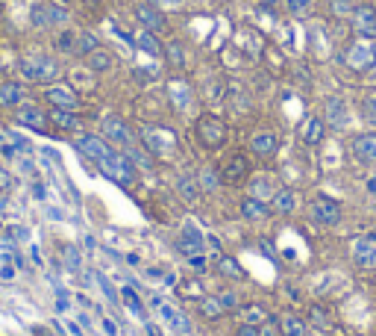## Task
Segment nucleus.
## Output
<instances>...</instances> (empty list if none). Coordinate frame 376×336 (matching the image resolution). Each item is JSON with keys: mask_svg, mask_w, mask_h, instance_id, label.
<instances>
[{"mask_svg": "<svg viewBox=\"0 0 376 336\" xmlns=\"http://www.w3.org/2000/svg\"><path fill=\"white\" fill-rule=\"evenodd\" d=\"M15 124L30 127V130H44L50 124V118H48V112H44V110H39L36 103H21L15 110Z\"/></svg>", "mask_w": 376, "mask_h": 336, "instance_id": "ddd939ff", "label": "nucleus"}, {"mask_svg": "<svg viewBox=\"0 0 376 336\" xmlns=\"http://www.w3.org/2000/svg\"><path fill=\"white\" fill-rule=\"evenodd\" d=\"M53 45H56V50H62V53H76V32L62 30Z\"/></svg>", "mask_w": 376, "mask_h": 336, "instance_id": "f704fd0d", "label": "nucleus"}, {"mask_svg": "<svg viewBox=\"0 0 376 336\" xmlns=\"http://www.w3.org/2000/svg\"><path fill=\"white\" fill-rule=\"evenodd\" d=\"M188 263H191V268H194L197 275H203L206 268H209V266H206V259H203V254H197V257H188Z\"/></svg>", "mask_w": 376, "mask_h": 336, "instance_id": "c03bdc74", "label": "nucleus"}, {"mask_svg": "<svg viewBox=\"0 0 376 336\" xmlns=\"http://www.w3.org/2000/svg\"><path fill=\"white\" fill-rule=\"evenodd\" d=\"M218 275H224L229 280H241L244 277V268L238 266V259H232V257H218Z\"/></svg>", "mask_w": 376, "mask_h": 336, "instance_id": "c756f323", "label": "nucleus"}, {"mask_svg": "<svg viewBox=\"0 0 376 336\" xmlns=\"http://www.w3.org/2000/svg\"><path fill=\"white\" fill-rule=\"evenodd\" d=\"M9 186H12V175L0 166V189H9Z\"/></svg>", "mask_w": 376, "mask_h": 336, "instance_id": "49530a36", "label": "nucleus"}, {"mask_svg": "<svg viewBox=\"0 0 376 336\" xmlns=\"http://www.w3.org/2000/svg\"><path fill=\"white\" fill-rule=\"evenodd\" d=\"M176 248L185 254V257H197V254H203L206 251V242H203V236L200 230L191 224V221H185L182 224V233H180V242H176Z\"/></svg>", "mask_w": 376, "mask_h": 336, "instance_id": "4468645a", "label": "nucleus"}, {"mask_svg": "<svg viewBox=\"0 0 376 336\" xmlns=\"http://www.w3.org/2000/svg\"><path fill=\"white\" fill-rule=\"evenodd\" d=\"M224 304L218 301V295H212V298H200V316H206V319H220L224 316Z\"/></svg>", "mask_w": 376, "mask_h": 336, "instance_id": "2f4dec72", "label": "nucleus"}, {"mask_svg": "<svg viewBox=\"0 0 376 336\" xmlns=\"http://www.w3.org/2000/svg\"><path fill=\"white\" fill-rule=\"evenodd\" d=\"M324 121L333 127V130H344L350 124V112H347V103L341 97H329L326 101V118Z\"/></svg>", "mask_w": 376, "mask_h": 336, "instance_id": "aec40b11", "label": "nucleus"}, {"mask_svg": "<svg viewBox=\"0 0 376 336\" xmlns=\"http://www.w3.org/2000/svg\"><path fill=\"white\" fill-rule=\"evenodd\" d=\"M362 115H364V121L376 127V92L364 95V101H362Z\"/></svg>", "mask_w": 376, "mask_h": 336, "instance_id": "c9c22d12", "label": "nucleus"}, {"mask_svg": "<svg viewBox=\"0 0 376 336\" xmlns=\"http://www.w3.org/2000/svg\"><path fill=\"white\" fill-rule=\"evenodd\" d=\"M350 150L362 166H376V133H359L353 136Z\"/></svg>", "mask_w": 376, "mask_h": 336, "instance_id": "f8f14e48", "label": "nucleus"}, {"mask_svg": "<svg viewBox=\"0 0 376 336\" xmlns=\"http://www.w3.org/2000/svg\"><path fill=\"white\" fill-rule=\"evenodd\" d=\"M273 195V189H271V183L268 180H253V186H250V198H259V201H268Z\"/></svg>", "mask_w": 376, "mask_h": 336, "instance_id": "e433bc0d", "label": "nucleus"}, {"mask_svg": "<svg viewBox=\"0 0 376 336\" xmlns=\"http://www.w3.org/2000/svg\"><path fill=\"white\" fill-rule=\"evenodd\" d=\"M30 21L41 30H50V27H59L68 21V9L59 6V3H50V0H41V3H32Z\"/></svg>", "mask_w": 376, "mask_h": 336, "instance_id": "20e7f679", "label": "nucleus"}, {"mask_svg": "<svg viewBox=\"0 0 376 336\" xmlns=\"http://www.w3.org/2000/svg\"><path fill=\"white\" fill-rule=\"evenodd\" d=\"M159 6H180V0H156Z\"/></svg>", "mask_w": 376, "mask_h": 336, "instance_id": "de8ad7c7", "label": "nucleus"}, {"mask_svg": "<svg viewBox=\"0 0 376 336\" xmlns=\"http://www.w3.org/2000/svg\"><path fill=\"white\" fill-rule=\"evenodd\" d=\"M141 139H145V145H147V154H153V157H168L176 148L174 133L171 130H162V127H145L141 130Z\"/></svg>", "mask_w": 376, "mask_h": 336, "instance_id": "6e6552de", "label": "nucleus"}, {"mask_svg": "<svg viewBox=\"0 0 376 336\" xmlns=\"http://www.w3.org/2000/svg\"><path fill=\"white\" fill-rule=\"evenodd\" d=\"M218 171H220V183H224V186H241V183L250 180L253 166L244 154H232Z\"/></svg>", "mask_w": 376, "mask_h": 336, "instance_id": "0eeeda50", "label": "nucleus"}, {"mask_svg": "<svg viewBox=\"0 0 376 336\" xmlns=\"http://www.w3.org/2000/svg\"><path fill=\"white\" fill-rule=\"evenodd\" d=\"M182 295H191V298H203V295H200V286H197V280H185V284H182Z\"/></svg>", "mask_w": 376, "mask_h": 336, "instance_id": "37998d69", "label": "nucleus"}, {"mask_svg": "<svg viewBox=\"0 0 376 336\" xmlns=\"http://www.w3.org/2000/svg\"><path fill=\"white\" fill-rule=\"evenodd\" d=\"M276 148H280V139H276V133H271V130H256V133L250 136V150L259 159H271L276 154Z\"/></svg>", "mask_w": 376, "mask_h": 336, "instance_id": "dca6fc26", "label": "nucleus"}, {"mask_svg": "<svg viewBox=\"0 0 376 336\" xmlns=\"http://www.w3.org/2000/svg\"><path fill=\"white\" fill-rule=\"evenodd\" d=\"M353 27L362 39H373L376 36V9L370 3H362L353 9Z\"/></svg>", "mask_w": 376, "mask_h": 336, "instance_id": "2eb2a0df", "label": "nucleus"}, {"mask_svg": "<svg viewBox=\"0 0 376 336\" xmlns=\"http://www.w3.org/2000/svg\"><path fill=\"white\" fill-rule=\"evenodd\" d=\"M200 186H197V177H191V175H180L176 177V195L185 201V204H197L200 201Z\"/></svg>", "mask_w": 376, "mask_h": 336, "instance_id": "b1692460", "label": "nucleus"}, {"mask_svg": "<svg viewBox=\"0 0 376 336\" xmlns=\"http://www.w3.org/2000/svg\"><path fill=\"white\" fill-rule=\"evenodd\" d=\"M18 71L27 83H39V86H50L59 80V62L44 53H32L18 62Z\"/></svg>", "mask_w": 376, "mask_h": 336, "instance_id": "f257e3e1", "label": "nucleus"}, {"mask_svg": "<svg viewBox=\"0 0 376 336\" xmlns=\"http://www.w3.org/2000/svg\"><path fill=\"white\" fill-rule=\"evenodd\" d=\"M48 118H50V124H56L59 130H80V127H83L80 115H76V112H68V110H50Z\"/></svg>", "mask_w": 376, "mask_h": 336, "instance_id": "393cba45", "label": "nucleus"}, {"mask_svg": "<svg viewBox=\"0 0 376 336\" xmlns=\"http://www.w3.org/2000/svg\"><path fill=\"white\" fill-rule=\"evenodd\" d=\"M44 101L50 103V110H68V112H80V95H76L71 86H62V83H50L44 89Z\"/></svg>", "mask_w": 376, "mask_h": 336, "instance_id": "423d86ee", "label": "nucleus"}, {"mask_svg": "<svg viewBox=\"0 0 376 336\" xmlns=\"http://www.w3.org/2000/svg\"><path fill=\"white\" fill-rule=\"evenodd\" d=\"M101 130H103V136H106V142H112V145H118V148H129L132 145V133H129V127L121 121L118 115H106L103 118V124H101Z\"/></svg>", "mask_w": 376, "mask_h": 336, "instance_id": "9d476101", "label": "nucleus"}, {"mask_svg": "<svg viewBox=\"0 0 376 336\" xmlns=\"http://www.w3.org/2000/svg\"><path fill=\"white\" fill-rule=\"evenodd\" d=\"M76 148H80V154H83V157L94 159L97 166H101V162H103L109 154H115V150H118V148H112V142H106L103 136H92V133L76 139Z\"/></svg>", "mask_w": 376, "mask_h": 336, "instance_id": "1a4fd4ad", "label": "nucleus"}, {"mask_svg": "<svg viewBox=\"0 0 376 336\" xmlns=\"http://www.w3.org/2000/svg\"><path fill=\"white\" fill-rule=\"evenodd\" d=\"M136 18L141 21V27L150 30V32H156V36L168 30V21H165V15L159 12L156 6H150V3H138L136 6Z\"/></svg>", "mask_w": 376, "mask_h": 336, "instance_id": "f3484780", "label": "nucleus"}, {"mask_svg": "<svg viewBox=\"0 0 376 336\" xmlns=\"http://www.w3.org/2000/svg\"><path fill=\"white\" fill-rule=\"evenodd\" d=\"M285 6H289V12L294 18H306L312 12V0H285Z\"/></svg>", "mask_w": 376, "mask_h": 336, "instance_id": "4c0bfd02", "label": "nucleus"}, {"mask_svg": "<svg viewBox=\"0 0 376 336\" xmlns=\"http://www.w3.org/2000/svg\"><path fill=\"white\" fill-rule=\"evenodd\" d=\"M324 133H326V121L324 118H317V115H309L303 121V127H300V139L306 145H317L320 139H324Z\"/></svg>", "mask_w": 376, "mask_h": 336, "instance_id": "412c9836", "label": "nucleus"}, {"mask_svg": "<svg viewBox=\"0 0 376 336\" xmlns=\"http://www.w3.org/2000/svg\"><path fill=\"white\" fill-rule=\"evenodd\" d=\"M97 48H101V41H97V36H92V32H76V53H83V57H88V53H94Z\"/></svg>", "mask_w": 376, "mask_h": 336, "instance_id": "72a5a7b5", "label": "nucleus"}, {"mask_svg": "<svg viewBox=\"0 0 376 336\" xmlns=\"http://www.w3.org/2000/svg\"><path fill=\"white\" fill-rule=\"evenodd\" d=\"M159 313H162V319L168 322L174 330H180V333H188V330H191V322H188V316H182V313H180V310H174L171 304H162Z\"/></svg>", "mask_w": 376, "mask_h": 336, "instance_id": "a878e982", "label": "nucleus"}, {"mask_svg": "<svg viewBox=\"0 0 376 336\" xmlns=\"http://www.w3.org/2000/svg\"><path fill=\"white\" fill-rule=\"evenodd\" d=\"M85 59H88V71H94V74H103V71L112 68V53L103 50V48H97L94 53H88Z\"/></svg>", "mask_w": 376, "mask_h": 336, "instance_id": "cd10ccee", "label": "nucleus"}, {"mask_svg": "<svg viewBox=\"0 0 376 336\" xmlns=\"http://www.w3.org/2000/svg\"><path fill=\"white\" fill-rule=\"evenodd\" d=\"M194 136H197V142H200L206 150H218V148H224L227 142V121L220 115H212V112H206L197 118V124H194Z\"/></svg>", "mask_w": 376, "mask_h": 336, "instance_id": "f03ea898", "label": "nucleus"}, {"mask_svg": "<svg viewBox=\"0 0 376 336\" xmlns=\"http://www.w3.org/2000/svg\"><path fill=\"white\" fill-rule=\"evenodd\" d=\"M50 3H59V6H68L71 0H50Z\"/></svg>", "mask_w": 376, "mask_h": 336, "instance_id": "09e8293b", "label": "nucleus"}, {"mask_svg": "<svg viewBox=\"0 0 376 336\" xmlns=\"http://www.w3.org/2000/svg\"><path fill=\"white\" fill-rule=\"evenodd\" d=\"M370 74H373V77H376V62H373V68H370Z\"/></svg>", "mask_w": 376, "mask_h": 336, "instance_id": "8fccbe9b", "label": "nucleus"}, {"mask_svg": "<svg viewBox=\"0 0 376 336\" xmlns=\"http://www.w3.org/2000/svg\"><path fill=\"white\" fill-rule=\"evenodd\" d=\"M309 219H312L315 224L320 227H335L341 221V215H344V210H341V204L335 198H329V195H315L312 201H309Z\"/></svg>", "mask_w": 376, "mask_h": 336, "instance_id": "7ed1b4c3", "label": "nucleus"}, {"mask_svg": "<svg viewBox=\"0 0 376 336\" xmlns=\"http://www.w3.org/2000/svg\"><path fill=\"white\" fill-rule=\"evenodd\" d=\"M309 316H312V322H315V324H320V328H329L326 310H320V307H312V310H309Z\"/></svg>", "mask_w": 376, "mask_h": 336, "instance_id": "a19ab883", "label": "nucleus"}, {"mask_svg": "<svg viewBox=\"0 0 376 336\" xmlns=\"http://www.w3.org/2000/svg\"><path fill=\"white\" fill-rule=\"evenodd\" d=\"M218 301L224 304V310H236V307L241 304V298H238V292H236V289H224V292L218 295Z\"/></svg>", "mask_w": 376, "mask_h": 336, "instance_id": "ea45409f", "label": "nucleus"}, {"mask_svg": "<svg viewBox=\"0 0 376 336\" xmlns=\"http://www.w3.org/2000/svg\"><path fill=\"white\" fill-rule=\"evenodd\" d=\"M241 322H244V324H259V328H262V324L268 322V310H264L262 304H244V307H241Z\"/></svg>", "mask_w": 376, "mask_h": 336, "instance_id": "7c9ffc66", "label": "nucleus"}, {"mask_svg": "<svg viewBox=\"0 0 376 336\" xmlns=\"http://www.w3.org/2000/svg\"><path fill=\"white\" fill-rule=\"evenodd\" d=\"M168 97H171L176 112H185L194 101V92H191V86H188V80H171L168 83Z\"/></svg>", "mask_w": 376, "mask_h": 336, "instance_id": "6ab92c4d", "label": "nucleus"}, {"mask_svg": "<svg viewBox=\"0 0 376 336\" xmlns=\"http://www.w3.org/2000/svg\"><path fill=\"white\" fill-rule=\"evenodd\" d=\"M353 259H356V266H362V268H373L376 266V230L364 233V236H359V239L353 242Z\"/></svg>", "mask_w": 376, "mask_h": 336, "instance_id": "9b49d317", "label": "nucleus"}, {"mask_svg": "<svg viewBox=\"0 0 376 336\" xmlns=\"http://www.w3.org/2000/svg\"><path fill=\"white\" fill-rule=\"evenodd\" d=\"M124 301H127V304H129V307H132V310H136V313H138V316H141V304H138L136 292H132V289H124Z\"/></svg>", "mask_w": 376, "mask_h": 336, "instance_id": "a18cd8bd", "label": "nucleus"}, {"mask_svg": "<svg viewBox=\"0 0 376 336\" xmlns=\"http://www.w3.org/2000/svg\"><path fill=\"white\" fill-rule=\"evenodd\" d=\"M373 62H376V48L370 45V39H359V41H353V45L347 48L344 53V65L350 71H370L373 68Z\"/></svg>", "mask_w": 376, "mask_h": 336, "instance_id": "39448f33", "label": "nucleus"}, {"mask_svg": "<svg viewBox=\"0 0 376 336\" xmlns=\"http://www.w3.org/2000/svg\"><path fill=\"white\" fill-rule=\"evenodd\" d=\"M165 59H168L174 68H185V50L180 41H168V48H165Z\"/></svg>", "mask_w": 376, "mask_h": 336, "instance_id": "473e14b6", "label": "nucleus"}, {"mask_svg": "<svg viewBox=\"0 0 376 336\" xmlns=\"http://www.w3.org/2000/svg\"><path fill=\"white\" fill-rule=\"evenodd\" d=\"M241 215H244L247 221H264L271 215V204L268 201H259V198H247L241 201Z\"/></svg>", "mask_w": 376, "mask_h": 336, "instance_id": "4be33fe9", "label": "nucleus"}, {"mask_svg": "<svg viewBox=\"0 0 376 336\" xmlns=\"http://www.w3.org/2000/svg\"><path fill=\"white\" fill-rule=\"evenodd\" d=\"M280 336H306V322L291 316V313H285L280 319Z\"/></svg>", "mask_w": 376, "mask_h": 336, "instance_id": "c85d7f7f", "label": "nucleus"}, {"mask_svg": "<svg viewBox=\"0 0 376 336\" xmlns=\"http://www.w3.org/2000/svg\"><path fill=\"white\" fill-rule=\"evenodd\" d=\"M200 183H203L200 189H215L218 183H220V171H218V168H212V166L200 168Z\"/></svg>", "mask_w": 376, "mask_h": 336, "instance_id": "58836bf2", "label": "nucleus"}, {"mask_svg": "<svg viewBox=\"0 0 376 336\" xmlns=\"http://www.w3.org/2000/svg\"><path fill=\"white\" fill-rule=\"evenodd\" d=\"M136 45H138L141 50H145V53H150V57H162V45H159L156 32H150V30H145V27L138 30V36H136Z\"/></svg>", "mask_w": 376, "mask_h": 336, "instance_id": "bb28decb", "label": "nucleus"}, {"mask_svg": "<svg viewBox=\"0 0 376 336\" xmlns=\"http://www.w3.org/2000/svg\"><path fill=\"white\" fill-rule=\"evenodd\" d=\"M297 210V198L291 189H273L271 195V213H280V215H291Z\"/></svg>", "mask_w": 376, "mask_h": 336, "instance_id": "5701e85b", "label": "nucleus"}, {"mask_svg": "<svg viewBox=\"0 0 376 336\" xmlns=\"http://www.w3.org/2000/svg\"><path fill=\"white\" fill-rule=\"evenodd\" d=\"M236 336H262V328H259V324H244V322H241Z\"/></svg>", "mask_w": 376, "mask_h": 336, "instance_id": "79ce46f5", "label": "nucleus"}, {"mask_svg": "<svg viewBox=\"0 0 376 336\" xmlns=\"http://www.w3.org/2000/svg\"><path fill=\"white\" fill-rule=\"evenodd\" d=\"M21 103H27V89L15 80H6L0 83V106L3 110H18Z\"/></svg>", "mask_w": 376, "mask_h": 336, "instance_id": "a211bd4d", "label": "nucleus"}]
</instances>
